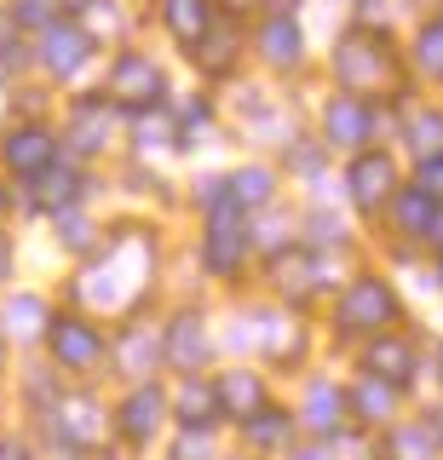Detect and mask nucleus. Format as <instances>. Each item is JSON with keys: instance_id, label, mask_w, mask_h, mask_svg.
I'll use <instances>...</instances> for the list:
<instances>
[{"instance_id": "obj_1", "label": "nucleus", "mask_w": 443, "mask_h": 460, "mask_svg": "<svg viewBox=\"0 0 443 460\" xmlns=\"http://www.w3.org/2000/svg\"><path fill=\"white\" fill-rule=\"evenodd\" d=\"M397 316V299L385 282H357L346 288V299H340V328H380Z\"/></svg>"}, {"instance_id": "obj_2", "label": "nucleus", "mask_w": 443, "mask_h": 460, "mask_svg": "<svg viewBox=\"0 0 443 460\" xmlns=\"http://www.w3.org/2000/svg\"><path fill=\"white\" fill-rule=\"evenodd\" d=\"M52 357H58V363H69V368H87L93 357H98V334L87 323H75V316H64V323H52Z\"/></svg>"}, {"instance_id": "obj_3", "label": "nucleus", "mask_w": 443, "mask_h": 460, "mask_svg": "<svg viewBox=\"0 0 443 460\" xmlns=\"http://www.w3.org/2000/svg\"><path fill=\"white\" fill-rule=\"evenodd\" d=\"M368 374L385 385H403L414 374V345L409 340H368Z\"/></svg>"}, {"instance_id": "obj_4", "label": "nucleus", "mask_w": 443, "mask_h": 460, "mask_svg": "<svg viewBox=\"0 0 443 460\" xmlns=\"http://www.w3.org/2000/svg\"><path fill=\"white\" fill-rule=\"evenodd\" d=\"M116 98H127V104H150V98H162V75H155V64H145V58H121Z\"/></svg>"}, {"instance_id": "obj_5", "label": "nucleus", "mask_w": 443, "mask_h": 460, "mask_svg": "<svg viewBox=\"0 0 443 460\" xmlns=\"http://www.w3.org/2000/svg\"><path fill=\"white\" fill-rule=\"evenodd\" d=\"M6 162L18 167V172H47V162H52V138L40 133V127H23V133L6 138Z\"/></svg>"}, {"instance_id": "obj_6", "label": "nucleus", "mask_w": 443, "mask_h": 460, "mask_svg": "<svg viewBox=\"0 0 443 460\" xmlns=\"http://www.w3.org/2000/svg\"><path fill=\"white\" fill-rule=\"evenodd\" d=\"M385 190H392V162H385V155H363V162L351 167V196L363 201V208H375V201H385Z\"/></svg>"}, {"instance_id": "obj_7", "label": "nucleus", "mask_w": 443, "mask_h": 460, "mask_svg": "<svg viewBox=\"0 0 443 460\" xmlns=\"http://www.w3.org/2000/svg\"><path fill=\"white\" fill-rule=\"evenodd\" d=\"M328 138H340V144L368 138V110H363V104H351V98H340V104L328 110Z\"/></svg>"}, {"instance_id": "obj_8", "label": "nucleus", "mask_w": 443, "mask_h": 460, "mask_svg": "<svg viewBox=\"0 0 443 460\" xmlns=\"http://www.w3.org/2000/svg\"><path fill=\"white\" fill-rule=\"evenodd\" d=\"M121 420H127V431H133V438H150L155 420H162V392H150V385H145L138 397H127Z\"/></svg>"}, {"instance_id": "obj_9", "label": "nucleus", "mask_w": 443, "mask_h": 460, "mask_svg": "<svg viewBox=\"0 0 443 460\" xmlns=\"http://www.w3.org/2000/svg\"><path fill=\"white\" fill-rule=\"evenodd\" d=\"M167 23L184 40H202L208 35V0H167Z\"/></svg>"}, {"instance_id": "obj_10", "label": "nucleus", "mask_w": 443, "mask_h": 460, "mask_svg": "<svg viewBox=\"0 0 443 460\" xmlns=\"http://www.w3.org/2000/svg\"><path fill=\"white\" fill-rule=\"evenodd\" d=\"M260 380H253V374H225V385H219V402L225 409H236V414H253L260 409Z\"/></svg>"}, {"instance_id": "obj_11", "label": "nucleus", "mask_w": 443, "mask_h": 460, "mask_svg": "<svg viewBox=\"0 0 443 460\" xmlns=\"http://www.w3.org/2000/svg\"><path fill=\"white\" fill-rule=\"evenodd\" d=\"M81 52H87V40L75 35V29H47V58L58 75H69V69L81 64Z\"/></svg>"}, {"instance_id": "obj_12", "label": "nucleus", "mask_w": 443, "mask_h": 460, "mask_svg": "<svg viewBox=\"0 0 443 460\" xmlns=\"http://www.w3.org/2000/svg\"><path fill=\"white\" fill-rule=\"evenodd\" d=\"M202 323H196V316H184V323L173 328V340H167V357H173V363H202Z\"/></svg>"}, {"instance_id": "obj_13", "label": "nucleus", "mask_w": 443, "mask_h": 460, "mask_svg": "<svg viewBox=\"0 0 443 460\" xmlns=\"http://www.w3.org/2000/svg\"><path fill=\"white\" fill-rule=\"evenodd\" d=\"M392 385H385V380H375V374H368V385H357V392H351V409L357 414H368V420H380V414H392Z\"/></svg>"}, {"instance_id": "obj_14", "label": "nucleus", "mask_w": 443, "mask_h": 460, "mask_svg": "<svg viewBox=\"0 0 443 460\" xmlns=\"http://www.w3.org/2000/svg\"><path fill=\"white\" fill-rule=\"evenodd\" d=\"M58 426L69 443H87L98 438V409H87V402H69V409H58Z\"/></svg>"}, {"instance_id": "obj_15", "label": "nucleus", "mask_w": 443, "mask_h": 460, "mask_svg": "<svg viewBox=\"0 0 443 460\" xmlns=\"http://www.w3.org/2000/svg\"><path fill=\"white\" fill-rule=\"evenodd\" d=\"M265 52L277 58V64H294V58H299V29H294L288 18L265 23Z\"/></svg>"}, {"instance_id": "obj_16", "label": "nucleus", "mask_w": 443, "mask_h": 460, "mask_svg": "<svg viewBox=\"0 0 443 460\" xmlns=\"http://www.w3.org/2000/svg\"><path fill=\"white\" fill-rule=\"evenodd\" d=\"M6 323L18 328V334H35V328L47 334V305H40V299H12V305H6Z\"/></svg>"}, {"instance_id": "obj_17", "label": "nucleus", "mask_w": 443, "mask_h": 460, "mask_svg": "<svg viewBox=\"0 0 443 460\" xmlns=\"http://www.w3.org/2000/svg\"><path fill=\"white\" fill-rule=\"evenodd\" d=\"M236 196L248 201V208H260V201L270 196V172H265V167H248V172H236Z\"/></svg>"}, {"instance_id": "obj_18", "label": "nucleus", "mask_w": 443, "mask_h": 460, "mask_svg": "<svg viewBox=\"0 0 443 460\" xmlns=\"http://www.w3.org/2000/svg\"><path fill=\"white\" fill-rule=\"evenodd\" d=\"M334 414H340V392H311V420H323L317 431H334Z\"/></svg>"}, {"instance_id": "obj_19", "label": "nucleus", "mask_w": 443, "mask_h": 460, "mask_svg": "<svg viewBox=\"0 0 443 460\" xmlns=\"http://www.w3.org/2000/svg\"><path fill=\"white\" fill-rule=\"evenodd\" d=\"M179 409H184V414H190V426H202V420H208V409H213V397L202 392V385H190V392H184V397H179Z\"/></svg>"}, {"instance_id": "obj_20", "label": "nucleus", "mask_w": 443, "mask_h": 460, "mask_svg": "<svg viewBox=\"0 0 443 460\" xmlns=\"http://www.w3.org/2000/svg\"><path fill=\"white\" fill-rule=\"evenodd\" d=\"M288 438V420H282V414H260V420H253V443H282Z\"/></svg>"}, {"instance_id": "obj_21", "label": "nucleus", "mask_w": 443, "mask_h": 460, "mask_svg": "<svg viewBox=\"0 0 443 460\" xmlns=\"http://www.w3.org/2000/svg\"><path fill=\"white\" fill-rule=\"evenodd\" d=\"M421 58H426V69L443 75V29H426V35H421Z\"/></svg>"}, {"instance_id": "obj_22", "label": "nucleus", "mask_w": 443, "mask_h": 460, "mask_svg": "<svg viewBox=\"0 0 443 460\" xmlns=\"http://www.w3.org/2000/svg\"><path fill=\"white\" fill-rule=\"evenodd\" d=\"M421 184H426V190H438V196H443V155H432V162L421 167Z\"/></svg>"}, {"instance_id": "obj_23", "label": "nucleus", "mask_w": 443, "mask_h": 460, "mask_svg": "<svg viewBox=\"0 0 443 460\" xmlns=\"http://www.w3.org/2000/svg\"><path fill=\"white\" fill-rule=\"evenodd\" d=\"M75 196V172H52V201H69Z\"/></svg>"}, {"instance_id": "obj_24", "label": "nucleus", "mask_w": 443, "mask_h": 460, "mask_svg": "<svg viewBox=\"0 0 443 460\" xmlns=\"http://www.w3.org/2000/svg\"><path fill=\"white\" fill-rule=\"evenodd\" d=\"M294 460H328V455H317V449H311V455H294Z\"/></svg>"}, {"instance_id": "obj_25", "label": "nucleus", "mask_w": 443, "mask_h": 460, "mask_svg": "<svg viewBox=\"0 0 443 460\" xmlns=\"http://www.w3.org/2000/svg\"><path fill=\"white\" fill-rule=\"evenodd\" d=\"M0 270H6V242H0Z\"/></svg>"}]
</instances>
